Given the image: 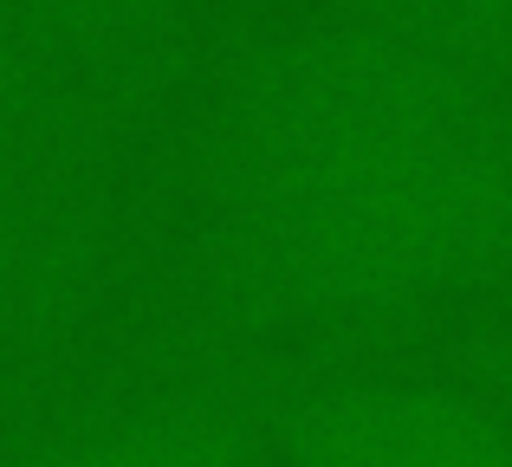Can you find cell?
<instances>
[{"instance_id": "obj_6", "label": "cell", "mask_w": 512, "mask_h": 467, "mask_svg": "<svg viewBox=\"0 0 512 467\" xmlns=\"http://www.w3.org/2000/svg\"><path fill=\"white\" fill-rule=\"evenodd\" d=\"M325 7L409 39L512 98V0H325Z\"/></svg>"}, {"instance_id": "obj_5", "label": "cell", "mask_w": 512, "mask_h": 467, "mask_svg": "<svg viewBox=\"0 0 512 467\" xmlns=\"http://www.w3.org/2000/svg\"><path fill=\"white\" fill-rule=\"evenodd\" d=\"M33 46L111 91H163L182 65L188 0H13Z\"/></svg>"}, {"instance_id": "obj_1", "label": "cell", "mask_w": 512, "mask_h": 467, "mask_svg": "<svg viewBox=\"0 0 512 467\" xmlns=\"http://www.w3.org/2000/svg\"><path fill=\"white\" fill-rule=\"evenodd\" d=\"M512 279V124L208 202V286L247 325H370Z\"/></svg>"}, {"instance_id": "obj_2", "label": "cell", "mask_w": 512, "mask_h": 467, "mask_svg": "<svg viewBox=\"0 0 512 467\" xmlns=\"http://www.w3.org/2000/svg\"><path fill=\"white\" fill-rule=\"evenodd\" d=\"M487 124H512L506 91L325 7L234 52L214 104L208 202L266 195Z\"/></svg>"}, {"instance_id": "obj_7", "label": "cell", "mask_w": 512, "mask_h": 467, "mask_svg": "<svg viewBox=\"0 0 512 467\" xmlns=\"http://www.w3.org/2000/svg\"><path fill=\"white\" fill-rule=\"evenodd\" d=\"M33 111H39V46L26 33L20 7L0 0V208L13 202V182H20Z\"/></svg>"}, {"instance_id": "obj_3", "label": "cell", "mask_w": 512, "mask_h": 467, "mask_svg": "<svg viewBox=\"0 0 512 467\" xmlns=\"http://www.w3.org/2000/svg\"><path fill=\"white\" fill-rule=\"evenodd\" d=\"M279 467H512V422L461 383H318L266 403Z\"/></svg>"}, {"instance_id": "obj_4", "label": "cell", "mask_w": 512, "mask_h": 467, "mask_svg": "<svg viewBox=\"0 0 512 467\" xmlns=\"http://www.w3.org/2000/svg\"><path fill=\"white\" fill-rule=\"evenodd\" d=\"M20 467H279L266 409L227 396H163L46 435Z\"/></svg>"}, {"instance_id": "obj_8", "label": "cell", "mask_w": 512, "mask_h": 467, "mask_svg": "<svg viewBox=\"0 0 512 467\" xmlns=\"http://www.w3.org/2000/svg\"><path fill=\"white\" fill-rule=\"evenodd\" d=\"M448 383L474 390L512 422V325L506 331H474V338L448 344Z\"/></svg>"}]
</instances>
